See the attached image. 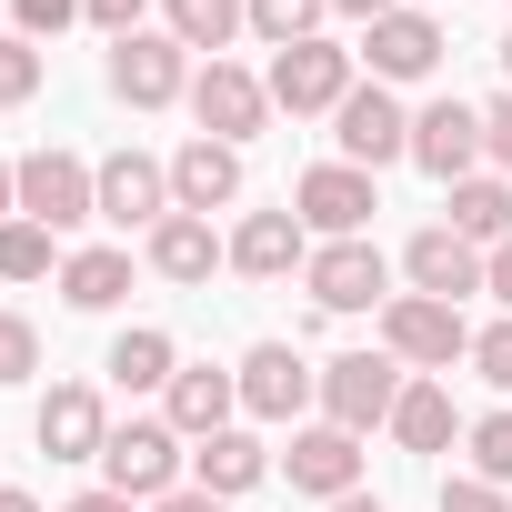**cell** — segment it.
I'll list each match as a JSON object with an SVG mask.
<instances>
[{"mask_svg":"<svg viewBox=\"0 0 512 512\" xmlns=\"http://www.w3.org/2000/svg\"><path fill=\"white\" fill-rule=\"evenodd\" d=\"M21 221H41V231L101 221V171H91L81 151H31V161H21Z\"/></svg>","mask_w":512,"mask_h":512,"instance_id":"obj_1","label":"cell"},{"mask_svg":"<svg viewBox=\"0 0 512 512\" xmlns=\"http://www.w3.org/2000/svg\"><path fill=\"white\" fill-rule=\"evenodd\" d=\"M382 342H392V362H432V372L472 362L462 302H432V292H392V302H382Z\"/></svg>","mask_w":512,"mask_h":512,"instance_id":"obj_2","label":"cell"},{"mask_svg":"<svg viewBox=\"0 0 512 512\" xmlns=\"http://www.w3.org/2000/svg\"><path fill=\"white\" fill-rule=\"evenodd\" d=\"M272 111H342L352 101V51H332V41H292V51H272Z\"/></svg>","mask_w":512,"mask_h":512,"instance_id":"obj_3","label":"cell"},{"mask_svg":"<svg viewBox=\"0 0 512 512\" xmlns=\"http://www.w3.org/2000/svg\"><path fill=\"white\" fill-rule=\"evenodd\" d=\"M392 402H402V362H392V352H342V362H322V412H332L342 432L392 422Z\"/></svg>","mask_w":512,"mask_h":512,"instance_id":"obj_4","label":"cell"},{"mask_svg":"<svg viewBox=\"0 0 512 512\" xmlns=\"http://www.w3.org/2000/svg\"><path fill=\"white\" fill-rule=\"evenodd\" d=\"M111 91H121L131 111H161V101L191 91V51H181L171 31H131V41L111 51Z\"/></svg>","mask_w":512,"mask_h":512,"instance_id":"obj_5","label":"cell"},{"mask_svg":"<svg viewBox=\"0 0 512 512\" xmlns=\"http://www.w3.org/2000/svg\"><path fill=\"white\" fill-rule=\"evenodd\" d=\"M101 472H111V492L161 502V492H171V472H181V432H171V422H121V432L101 442Z\"/></svg>","mask_w":512,"mask_h":512,"instance_id":"obj_6","label":"cell"},{"mask_svg":"<svg viewBox=\"0 0 512 512\" xmlns=\"http://www.w3.org/2000/svg\"><path fill=\"white\" fill-rule=\"evenodd\" d=\"M191 121H201V141H251V131L272 121V91L251 81V71H231V61H211L191 81Z\"/></svg>","mask_w":512,"mask_h":512,"instance_id":"obj_7","label":"cell"},{"mask_svg":"<svg viewBox=\"0 0 512 512\" xmlns=\"http://www.w3.org/2000/svg\"><path fill=\"white\" fill-rule=\"evenodd\" d=\"M332 121H342L332 141H342V161H352V171H382V161H402V151H412V121H402V101H392L382 81H372V91H352Z\"/></svg>","mask_w":512,"mask_h":512,"instance_id":"obj_8","label":"cell"},{"mask_svg":"<svg viewBox=\"0 0 512 512\" xmlns=\"http://www.w3.org/2000/svg\"><path fill=\"white\" fill-rule=\"evenodd\" d=\"M292 211H302L312 231H332V241H362V221H372L382 201H372V171H352V161H322V171H302Z\"/></svg>","mask_w":512,"mask_h":512,"instance_id":"obj_9","label":"cell"},{"mask_svg":"<svg viewBox=\"0 0 512 512\" xmlns=\"http://www.w3.org/2000/svg\"><path fill=\"white\" fill-rule=\"evenodd\" d=\"M312 302L322 312H372V302H392V262L372 241H332V251H312Z\"/></svg>","mask_w":512,"mask_h":512,"instance_id":"obj_10","label":"cell"},{"mask_svg":"<svg viewBox=\"0 0 512 512\" xmlns=\"http://www.w3.org/2000/svg\"><path fill=\"white\" fill-rule=\"evenodd\" d=\"M101 221H121V231H161V221H171V171L141 161V151H111V161H101Z\"/></svg>","mask_w":512,"mask_h":512,"instance_id":"obj_11","label":"cell"},{"mask_svg":"<svg viewBox=\"0 0 512 512\" xmlns=\"http://www.w3.org/2000/svg\"><path fill=\"white\" fill-rule=\"evenodd\" d=\"M312 392H322V372H312L292 342H262V352L241 362V412H262V422H292Z\"/></svg>","mask_w":512,"mask_h":512,"instance_id":"obj_12","label":"cell"},{"mask_svg":"<svg viewBox=\"0 0 512 512\" xmlns=\"http://www.w3.org/2000/svg\"><path fill=\"white\" fill-rule=\"evenodd\" d=\"M402 272H412V292H432V302H462V292H482V251H472L452 221H432V231H412Z\"/></svg>","mask_w":512,"mask_h":512,"instance_id":"obj_13","label":"cell"},{"mask_svg":"<svg viewBox=\"0 0 512 512\" xmlns=\"http://www.w3.org/2000/svg\"><path fill=\"white\" fill-rule=\"evenodd\" d=\"M412 161H422L432 181H472V161H482V111L432 101V111L412 121Z\"/></svg>","mask_w":512,"mask_h":512,"instance_id":"obj_14","label":"cell"},{"mask_svg":"<svg viewBox=\"0 0 512 512\" xmlns=\"http://www.w3.org/2000/svg\"><path fill=\"white\" fill-rule=\"evenodd\" d=\"M101 442H111L101 392H91V382H61V392L41 402V452H51V462H101Z\"/></svg>","mask_w":512,"mask_h":512,"instance_id":"obj_15","label":"cell"},{"mask_svg":"<svg viewBox=\"0 0 512 512\" xmlns=\"http://www.w3.org/2000/svg\"><path fill=\"white\" fill-rule=\"evenodd\" d=\"M362 482V432H342V422H322V432H292V492H322V502H342Z\"/></svg>","mask_w":512,"mask_h":512,"instance_id":"obj_16","label":"cell"},{"mask_svg":"<svg viewBox=\"0 0 512 512\" xmlns=\"http://www.w3.org/2000/svg\"><path fill=\"white\" fill-rule=\"evenodd\" d=\"M432 61H442V21H432V11L372 21V81H422Z\"/></svg>","mask_w":512,"mask_h":512,"instance_id":"obj_17","label":"cell"},{"mask_svg":"<svg viewBox=\"0 0 512 512\" xmlns=\"http://www.w3.org/2000/svg\"><path fill=\"white\" fill-rule=\"evenodd\" d=\"M221 201H241V151L231 141H191L171 161V211H221Z\"/></svg>","mask_w":512,"mask_h":512,"instance_id":"obj_18","label":"cell"},{"mask_svg":"<svg viewBox=\"0 0 512 512\" xmlns=\"http://www.w3.org/2000/svg\"><path fill=\"white\" fill-rule=\"evenodd\" d=\"M302 262V211H251L241 231H231V272H251V282H282Z\"/></svg>","mask_w":512,"mask_h":512,"instance_id":"obj_19","label":"cell"},{"mask_svg":"<svg viewBox=\"0 0 512 512\" xmlns=\"http://www.w3.org/2000/svg\"><path fill=\"white\" fill-rule=\"evenodd\" d=\"M231 402H241V372H171V432H191V442H211V432H231Z\"/></svg>","mask_w":512,"mask_h":512,"instance_id":"obj_20","label":"cell"},{"mask_svg":"<svg viewBox=\"0 0 512 512\" xmlns=\"http://www.w3.org/2000/svg\"><path fill=\"white\" fill-rule=\"evenodd\" d=\"M211 262H221V241H211L201 211H171V221L151 231V272H161V282H211Z\"/></svg>","mask_w":512,"mask_h":512,"instance_id":"obj_21","label":"cell"},{"mask_svg":"<svg viewBox=\"0 0 512 512\" xmlns=\"http://www.w3.org/2000/svg\"><path fill=\"white\" fill-rule=\"evenodd\" d=\"M131 292V251H71V262H61V302L71 312H111Z\"/></svg>","mask_w":512,"mask_h":512,"instance_id":"obj_22","label":"cell"},{"mask_svg":"<svg viewBox=\"0 0 512 512\" xmlns=\"http://www.w3.org/2000/svg\"><path fill=\"white\" fill-rule=\"evenodd\" d=\"M191 472H201L191 492H211V502H221V492H251V482H262V442H251V432H211V442L191 452Z\"/></svg>","mask_w":512,"mask_h":512,"instance_id":"obj_23","label":"cell"},{"mask_svg":"<svg viewBox=\"0 0 512 512\" xmlns=\"http://www.w3.org/2000/svg\"><path fill=\"white\" fill-rule=\"evenodd\" d=\"M392 432H402V452H442V442H452V392H442V382H402Z\"/></svg>","mask_w":512,"mask_h":512,"instance_id":"obj_24","label":"cell"},{"mask_svg":"<svg viewBox=\"0 0 512 512\" xmlns=\"http://www.w3.org/2000/svg\"><path fill=\"white\" fill-rule=\"evenodd\" d=\"M452 231L482 251V241H512V191L502 181H452Z\"/></svg>","mask_w":512,"mask_h":512,"instance_id":"obj_25","label":"cell"},{"mask_svg":"<svg viewBox=\"0 0 512 512\" xmlns=\"http://www.w3.org/2000/svg\"><path fill=\"white\" fill-rule=\"evenodd\" d=\"M111 382L121 392H171V332H121L111 342Z\"/></svg>","mask_w":512,"mask_h":512,"instance_id":"obj_26","label":"cell"},{"mask_svg":"<svg viewBox=\"0 0 512 512\" xmlns=\"http://www.w3.org/2000/svg\"><path fill=\"white\" fill-rule=\"evenodd\" d=\"M241 21H251L241 0H171V41H181V51H221Z\"/></svg>","mask_w":512,"mask_h":512,"instance_id":"obj_27","label":"cell"},{"mask_svg":"<svg viewBox=\"0 0 512 512\" xmlns=\"http://www.w3.org/2000/svg\"><path fill=\"white\" fill-rule=\"evenodd\" d=\"M51 272V231L41 221H0V282H41Z\"/></svg>","mask_w":512,"mask_h":512,"instance_id":"obj_28","label":"cell"},{"mask_svg":"<svg viewBox=\"0 0 512 512\" xmlns=\"http://www.w3.org/2000/svg\"><path fill=\"white\" fill-rule=\"evenodd\" d=\"M322 11H332V0H251V31H262L272 51H292V41H312Z\"/></svg>","mask_w":512,"mask_h":512,"instance_id":"obj_29","label":"cell"},{"mask_svg":"<svg viewBox=\"0 0 512 512\" xmlns=\"http://www.w3.org/2000/svg\"><path fill=\"white\" fill-rule=\"evenodd\" d=\"M472 482H512V412L472 422Z\"/></svg>","mask_w":512,"mask_h":512,"instance_id":"obj_30","label":"cell"},{"mask_svg":"<svg viewBox=\"0 0 512 512\" xmlns=\"http://www.w3.org/2000/svg\"><path fill=\"white\" fill-rule=\"evenodd\" d=\"M31 91H41V41L0 31V101H31Z\"/></svg>","mask_w":512,"mask_h":512,"instance_id":"obj_31","label":"cell"},{"mask_svg":"<svg viewBox=\"0 0 512 512\" xmlns=\"http://www.w3.org/2000/svg\"><path fill=\"white\" fill-rule=\"evenodd\" d=\"M31 372H41V332L21 312H0V382H31Z\"/></svg>","mask_w":512,"mask_h":512,"instance_id":"obj_32","label":"cell"},{"mask_svg":"<svg viewBox=\"0 0 512 512\" xmlns=\"http://www.w3.org/2000/svg\"><path fill=\"white\" fill-rule=\"evenodd\" d=\"M472 372H482L492 392H512V322H492V332H472Z\"/></svg>","mask_w":512,"mask_h":512,"instance_id":"obj_33","label":"cell"},{"mask_svg":"<svg viewBox=\"0 0 512 512\" xmlns=\"http://www.w3.org/2000/svg\"><path fill=\"white\" fill-rule=\"evenodd\" d=\"M11 11H21V41H61L81 0H11Z\"/></svg>","mask_w":512,"mask_h":512,"instance_id":"obj_34","label":"cell"},{"mask_svg":"<svg viewBox=\"0 0 512 512\" xmlns=\"http://www.w3.org/2000/svg\"><path fill=\"white\" fill-rule=\"evenodd\" d=\"M442 512H502V482H442Z\"/></svg>","mask_w":512,"mask_h":512,"instance_id":"obj_35","label":"cell"},{"mask_svg":"<svg viewBox=\"0 0 512 512\" xmlns=\"http://www.w3.org/2000/svg\"><path fill=\"white\" fill-rule=\"evenodd\" d=\"M482 151H492V161H502V171H512V91H502V101H492V111H482Z\"/></svg>","mask_w":512,"mask_h":512,"instance_id":"obj_36","label":"cell"},{"mask_svg":"<svg viewBox=\"0 0 512 512\" xmlns=\"http://www.w3.org/2000/svg\"><path fill=\"white\" fill-rule=\"evenodd\" d=\"M81 11H91V21H101V31H121V41H131V31H141V0H81Z\"/></svg>","mask_w":512,"mask_h":512,"instance_id":"obj_37","label":"cell"},{"mask_svg":"<svg viewBox=\"0 0 512 512\" xmlns=\"http://www.w3.org/2000/svg\"><path fill=\"white\" fill-rule=\"evenodd\" d=\"M482 292L512 312V241H492V262H482Z\"/></svg>","mask_w":512,"mask_h":512,"instance_id":"obj_38","label":"cell"},{"mask_svg":"<svg viewBox=\"0 0 512 512\" xmlns=\"http://www.w3.org/2000/svg\"><path fill=\"white\" fill-rule=\"evenodd\" d=\"M0 221H21V161H0Z\"/></svg>","mask_w":512,"mask_h":512,"instance_id":"obj_39","label":"cell"},{"mask_svg":"<svg viewBox=\"0 0 512 512\" xmlns=\"http://www.w3.org/2000/svg\"><path fill=\"white\" fill-rule=\"evenodd\" d=\"M151 512H221V502H211V492H161Z\"/></svg>","mask_w":512,"mask_h":512,"instance_id":"obj_40","label":"cell"},{"mask_svg":"<svg viewBox=\"0 0 512 512\" xmlns=\"http://www.w3.org/2000/svg\"><path fill=\"white\" fill-rule=\"evenodd\" d=\"M71 512H131V492H81Z\"/></svg>","mask_w":512,"mask_h":512,"instance_id":"obj_41","label":"cell"},{"mask_svg":"<svg viewBox=\"0 0 512 512\" xmlns=\"http://www.w3.org/2000/svg\"><path fill=\"white\" fill-rule=\"evenodd\" d=\"M332 11H352V21H392V0H332Z\"/></svg>","mask_w":512,"mask_h":512,"instance_id":"obj_42","label":"cell"},{"mask_svg":"<svg viewBox=\"0 0 512 512\" xmlns=\"http://www.w3.org/2000/svg\"><path fill=\"white\" fill-rule=\"evenodd\" d=\"M0 512H41V502H31V492H0Z\"/></svg>","mask_w":512,"mask_h":512,"instance_id":"obj_43","label":"cell"},{"mask_svg":"<svg viewBox=\"0 0 512 512\" xmlns=\"http://www.w3.org/2000/svg\"><path fill=\"white\" fill-rule=\"evenodd\" d=\"M332 512H382V502H362V492H342V502H332Z\"/></svg>","mask_w":512,"mask_h":512,"instance_id":"obj_44","label":"cell"},{"mask_svg":"<svg viewBox=\"0 0 512 512\" xmlns=\"http://www.w3.org/2000/svg\"><path fill=\"white\" fill-rule=\"evenodd\" d=\"M502 71H512V41H502Z\"/></svg>","mask_w":512,"mask_h":512,"instance_id":"obj_45","label":"cell"}]
</instances>
